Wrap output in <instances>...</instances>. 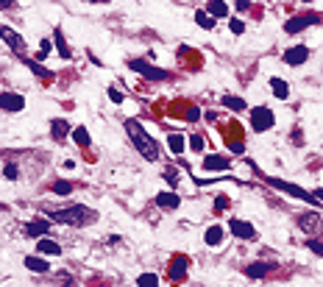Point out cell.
<instances>
[{"instance_id": "11", "label": "cell", "mask_w": 323, "mask_h": 287, "mask_svg": "<svg viewBox=\"0 0 323 287\" xmlns=\"http://www.w3.org/2000/svg\"><path fill=\"white\" fill-rule=\"evenodd\" d=\"M228 232H232L234 237H240V240H254V237H256V228H254L248 220H237V218L228 223Z\"/></svg>"}, {"instance_id": "29", "label": "cell", "mask_w": 323, "mask_h": 287, "mask_svg": "<svg viewBox=\"0 0 323 287\" xmlns=\"http://www.w3.org/2000/svg\"><path fill=\"white\" fill-rule=\"evenodd\" d=\"M168 145H170V150H173V154H184V137H181V134H170Z\"/></svg>"}, {"instance_id": "32", "label": "cell", "mask_w": 323, "mask_h": 287, "mask_svg": "<svg viewBox=\"0 0 323 287\" xmlns=\"http://www.w3.org/2000/svg\"><path fill=\"white\" fill-rule=\"evenodd\" d=\"M3 176H6V178H12V182H14V178H20L17 164H6V168H3Z\"/></svg>"}, {"instance_id": "39", "label": "cell", "mask_w": 323, "mask_h": 287, "mask_svg": "<svg viewBox=\"0 0 323 287\" xmlns=\"http://www.w3.org/2000/svg\"><path fill=\"white\" fill-rule=\"evenodd\" d=\"M164 178H168L170 184H176V178H178V173H176V168H168V170H164Z\"/></svg>"}, {"instance_id": "35", "label": "cell", "mask_w": 323, "mask_h": 287, "mask_svg": "<svg viewBox=\"0 0 323 287\" xmlns=\"http://www.w3.org/2000/svg\"><path fill=\"white\" fill-rule=\"evenodd\" d=\"M109 98H112V104H123V92L117 90V86H109Z\"/></svg>"}, {"instance_id": "10", "label": "cell", "mask_w": 323, "mask_h": 287, "mask_svg": "<svg viewBox=\"0 0 323 287\" xmlns=\"http://www.w3.org/2000/svg\"><path fill=\"white\" fill-rule=\"evenodd\" d=\"M187 268H190V256L176 254L173 262H170V268H168V276H170L173 282H181L184 276H187Z\"/></svg>"}, {"instance_id": "8", "label": "cell", "mask_w": 323, "mask_h": 287, "mask_svg": "<svg viewBox=\"0 0 323 287\" xmlns=\"http://www.w3.org/2000/svg\"><path fill=\"white\" fill-rule=\"evenodd\" d=\"M0 109L3 112H22L26 109V98L20 92H0Z\"/></svg>"}, {"instance_id": "9", "label": "cell", "mask_w": 323, "mask_h": 287, "mask_svg": "<svg viewBox=\"0 0 323 287\" xmlns=\"http://www.w3.org/2000/svg\"><path fill=\"white\" fill-rule=\"evenodd\" d=\"M298 226L304 228L306 234H320L323 232V220L318 212H304V215L298 218Z\"/></svg>"}, {"instance_id": "15", "label": "cell", "mask_w": 323, "mask_h": 287, "mask_svg": "<svg viewBox=\"0 0 323 287\" xmlns=\"http://www.w3.org/2000/svg\"><path fill=\"white\" fill-rule=\"evenodd\" d=\"M156 206H162V209H178L181 206V198L168 190V192H159V196H156Z\"/></svg>"}, {"instance_id": "33", "label": "cell", "mask_w": 323, "mask_h": 287, "mask_svg": "<svg viewBox=\"0 0 323 287\" xmlns=\"http://www.w3.org/2000/svg\"><path fill=\"white\" fill-rule=\"evenodd\" d=\"M228 28H232L234 36H240V34L246 31V22H242V20H232V22H228Z\"/></svg>"}, {"instance_id": "16", "label": "cell", "mask_w": 323, "mask_h": 287, "mask_svg": "<svg viewBox=\"0 0 323 287\" xmlns=\"http://www.w3.org/2000/svg\"><path fill=\"white\" fill-rule=\"evenodd\" d=\"M228 164L232 162H228L226 156H218V154L204 159V170H209V173H212V170H228Z\"/></svg>"}, {"instance_id": "37", "label": "cell", "mask_w": 323, "mask_h": 287, "mask_svg": "<svg viewBox=\"0 0 323 287\" xmlns=\"http://www.w3.org/2000/svg\"><path fill=\"white\" fill-rule=\"evenodd\" d=\"M306 246H310V251H315L318 256H323V240H310Z\"/></svg>"}, {"instance_id": "42", "label": "cell", "mask_w": 323, "mask_h": 287, "mask_svg": "<svg viewBox=\"0 0 323 287\" xmlns=\"http://www.w3.org/2000/svg\"><path fill=\"white\" fill-rule=\"evenodd\" d=\"M92 3H106V0H92Z\"/></svg>"}, {"instance_id": "3", "label": "cell", "mask_w": 323, "mask_h": 287, "mask_svg": "<svg viewBox=\"0 0 323 287\" xmlns=\"http://www.w3.org/2000/svg\"><path fill=\"white\" fill-rule=\"evenodd\" d=\"M131 70L140 72L142 78H150V81H168V78H170V72H168V70H162V67H154L150 62H142V59H134V62H131Z\"/></svg>"}, {"instance_id": "27", "label": "cell", "mask_w": 323, "mask_h": 287, "mask_svg": "<svg viewBox=\"0 0 323 287\" xmlns=\"http://www.w3.org/2000/svg\"><path fill=\"white\" fill-rule=\"evenodd\" d=\"M53 192H56V196H70L72 192V182H64V178H58V182H53Z\"/></svg>"}, {"instance_id": "30", "label": "cell", "mask_w": 323, "mask_h": 287, "mask_svg": "<svg viewBox=\"0 0 323 287\" xmlns=\"http://www.w3.org/2000/svg\"><path fill=\"white\" fill-rule=\"evenodd\" d=\"M136 287H159V276L156 274H142L136 279Z\"/></svg>"}, {"instance_id": "34", "label": "cell", "mask_w": 323, "mask_h": 287, "mask_svg": "<svg viewBox=\"0 0 323 287\" xmlns=\"http://www.w3.org/2000/svg\"><path fill=\"white\" fill-rule=\"evenodd\" d=\"M190 148H192V150H204V148H206V145H204V137L192 134V137H190Z\"/></svg>"}, {"instance_id": "36", "label": "cell", "mask_w": 323, "mask_h": 287, "mask_svg": "<svg viewBox=\"0 0 323 287\" xmlns=\"http://www.w3.org/2000/svg\"><path fill=\"white\" fill-rule=\"evenodd\" d=\"M226 209H228V198L218 196V201H214V212H226Z\"/></svg>"}, {"instance_id": "24", "label": "cell", "mask_w": 323, "mask_h": 287, "mask_svg": "<svg viewBox=\"0 0 323 287\" xmlns=\"http://www.w3.org/2000/svg\"><path fill=\"white\" fill-rule=\"evenodd\" d=\"M270 90L278 95V100H287V98H290V86H287L282 78H270Z\"/></svg>"}, {"instance_id": "5", "label": "cell", "mask_w": 323, "mask_h": 287, "mask_svg": "<svg viewBox=\"0 0 323 287\" xmlns=\"http://www.w3.org/2000/svg\"><path fill=\"white\" fill-rule=\"evenodd\" d=\"M268 184L270 187H276V190H284V192H290L292 198H304V201H318L312 192H306V190H301V187H296V184H290V182H282V178H276V176H268Z\"/></svg>"}, {"instance_id": "13", "label": "cell", "mask_w": 323, "mask_h": 287, "mask_svg": "<svg viewBox=\"0 0 323 287\" xmlns=\"http://www.w3.org/2000/svg\"><path fill=\"white\" fill-rule=\"evenodd\" d=\"M273 268H276L273 262H254V265L246 268V276H248V279H265Z\"/></svg>"}, {"instance_id": "26", "label": "cell", "mask_w": 323, "mask_h": 287, "mask_svg": "<svg viewBox=\"0 0 323 287\" xmlns=\"http://www.w3.org/2000/svg\"><path fill=\"white\" fill-rule=\"evenodd\" d=\"M72 140H76L78 145H84V148L92 142V140H90V131H86L84 126H78V128H72Z\"/></svg>"}, {"instance_id": "23", "label": "cell", "mask_w": 323, "mask_h": 287, "mask_svg": "<svg viewBox=\"0 0 323 287\" xmlns=\"http://www.w3.org/2000/svg\"><path fill=\"white\" fill-rule=\"evenodd\" d=\"M195 22H198L200 28H206V31H212V28H214V22H218V20H214L212 14H209L206 8H204V12H195Z\"/></svg>"}, {"instance_id": "22", "label": "cell", "mask_w": 323, "mask_h": 287, "mask_svg": "<svg viewBox=\"0 0 323 287\" xmlns=\"http://www.w3.org/2000/svg\"><path fill=\"white\" fill-rule=\"evenodd\" d=\"M26 268L28 270H36V274H48L50 270V262L39 260V256H26Z\"/></svg>"}, {"instance_id": "40", "label": "cell", "mask_w": 323, "mask_h": 287, "mask_svg": "<svg viewBox=\"0 0 323 287\" xmlns=\"http://www.w3.org/2000/svg\"><path fill=\"white\" fill-rule=\"evenodd\" d=\"M248 6H251V0H237V12H246Z\"/></svg>"}, {"instance_id": "14", "label": "cell", "mask_w": 323, "mask_h": 287, "mask_svg": "<svg viewBox=\"0 0 323 287\" xmlns=\"http://www.w3.org/2000/svg\"><path fill=\"white\" fill-rule=\"evenodd\" d=\"M50 234V220H31L26 226V237H42Z\"/></svg>"}, {"instance_id": "25", "label": "cell", "mask_w": 323, "mask_h": 287, "mask_svg": "<svg viewBox=\"0 0 323 287\" xmlns=\"http://www.w3.org/2000/svg\"><path fill=\"white\" fill-rule=\"evenodd\" d=\"M223 106H226V109H234V112H242L246 109V100L237 98V95H226V98H223Z\"/></svg>"}, {"instance_id": "17", "label": "cell", "mask_w": 323, "mask_h": 287, "mask_svg": "<svg viewBox=\"0 0 323 287\" xmlns=\"http://www.w3.org/2000/svg\"><path fill=\"white\" fill-rule=\"evenodd\" d=\"M67 134H70V123H67V120H53L50 123V137L53 140H62V137H67Z\"/></svg>"}, {"instance_id": "31", "label": "cell", "mask_w": 323, "mask_h": 287, "mask_svg": "<svg viewBox=\"0 0 323 287\" xmlns=\"http://www.w3.org/2000/svg\"><path fill=\"white\" fill-rule=\"evenodd\" d=\"M48 53H50V40H42V42H39V53H36V59H48Z\"/></svg>"}, {"instance_id": "7", "label": "cell", "mask_w": 323, "mask_h": 287, "mask_svg": "<svg viewBox=\"0 0 323 287\" xmlns=\"http://www.w3.org/2000/svg\"><path fill=\"white\" fill-rule=\"evenodd\" d=\"M318 22H320V17H318V14H306V17H301V14H298V17H292V20L284 22V31L287 34H298V31H304V28H310V26H318Z\"/></svg>"}, {"instance_id": "19", "label": "cell", "mask_w": 323, "mask_h": 287, "mask_svg": "<svg viewBox=\"0 0 323 287\" xmlns=\"http://www.w3.org/2000/svg\"><path fill=\"white\" fill-rule=\"evenodd\" d=\"M36 251H39V254L58 256V254H62V246H58L56 240H39V242H36Z\"/></svg>"}, {"instance_id": "41", "label": "cell", "mask_w": 323, "mask_h": 287, "mask_svg": "<svg viewBox=\"0 0 323 287\" xmlns=\"http://www.w3.org/2000/svg\"><path fill=\"white\" fill-rule=\"evenodd\" d=\"M14 3H17V0H0V12H3V8H14Z\"/></svg>"}, {"instance_id": "1", "label": "cell", "mask_w": 323, "mask_h": 287, "mask_svg": "<svg viewBox=\"0 0 323 287\" xmlns=\"http://www.w3.org/2000/svg\"><path fill=\"white\" fill-rule=\"evenodd\" d=\"M45 212H48V218H50V220H56V223H67V226H86V223H92V220L98 218L95 209L84 206V204H72V206H58V209L45 206Z\"/></svg>"}, {"instance_id": "4", "label": "cell", "mask_w": 323, "mask_h": 287, "mask_svg": "<svg viewBox=\"0 0 323 287\" xmlns=\"http://www.w3.org/2000/svg\"><path fill=\"white\" fill-rule=\"evenodd\" d=\"M273 123H276V118H273V112L268 109V106H256V109H251V128L256 131V134L268 131Z\"/></svg>"}, {"instance_id": "21", "label": "cell", "mask_w": 323, "mask_h": 287, "mask_svg": "<svg viewBox=\"0 0 323 287\" xmlns=\"http://www.w3.org/2000/svg\"><path fill=\"white\" fill-rule=\"evenodd\" d=\"M206 12L212 14L214 20H218V17H226V14H228V6H226V0H209Z\"/></svg>"}, {"instance_id": "38", "label": "cell", "mask_w": 323, "mask_h": 287, "mask_svg": "<svg viewBox=\"0 0 323 287\" xmlns=\"http://www.w3.org/2000/svg\"><path fill=\"white\" fill-rule=\"evenodd\" d=\"M198 118H200V109H198V106H190V109H187V120H190V123H195Z\"/></svg>"}, {"instance_id": "6", "label": "cell", "mask_w": 323, "mask_h": 287, "mask_svg": "<svg viewBox=\"0 0 323 287\" xmlns=\"http://www.w3.org/2000/svg\"><path fill=\"white\" fill-rule=\"evenodd\" d=\"M0 40L6 42L14 53H26V40H22L12 26H0Z\"/></svg>"}, {"instance_id": "20", "label": "cell", "mask_w": 323, "mask_h": 287, "mask_svg": "<svg viewBox=\"0 0 323 287\" xmlns=\"http://www.w3.org/2000/svg\"><path fill=\"white\" fill-rule=\"evenodd\" d=\"M223 226H209L206 228V234H204V240H206V246H220L223 242Z\"/></svg>"}, {"instance_id": "2", "label": "cell", "mask_w": 323, "mask_h": 287, "mask_svg": "<svg viewBox=\"0 0 323 287\" xmlns=\"http://www.w3.org/2000/svg\"><path fill=\"white\" fill-rule=\"evenodd\" d=\"M126 131H128V137H131V142H134V148L142 154L148 162H156V159L162 156V148L156 145V140L150 137L148 131H145V126H140L136 120H126Z\"/></svg>"}, {"instance_id": "28", "label": "cell", "mask_w": 323, "mask_h": 287, "mask_svg": "<svg viewBox=\"0 0 323 287\" xmlns=\"http://www.w3.org/2000/svg\"><path fill=\"white\" fill-rule=\"evenodd\" d=\"M22 62H26V64L34 70V76H39V78H45V81H48V78H53V72H50V70H45L42 64H36V62H31V59H22Z\"/></svg>"}, {"instance_id": "18", "label": "cell", "mask_w": 323, "mask_h": 287, "mask_svg": "<svg viewBox=\"0 0 323 287\" xmlns=\"http://www.w3.org/2000/svg\"><path fill=\"white\" fill-rule=\"evenodd\" d=\"M53 45L58 48V56L62 59H70V48H67V40H64V34H62V28L53 31Z\"/></svg>"}, {"instance_id": "12", "label": "cell", "mask_w": 323, "mask_h": 287, "mask_svg": "<svg viewBox=\"0 0 323 287\" xmlns=\"http://www.w3.org/2000/svg\"><path fill=\"white\" fill-rule=\"evenodd\" d=\"M306 59H310V48L306 45H296V48H290V50H284V64H290V67L304 64Z\"/></svg>"}]
</instances>
